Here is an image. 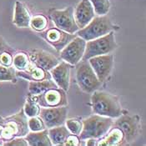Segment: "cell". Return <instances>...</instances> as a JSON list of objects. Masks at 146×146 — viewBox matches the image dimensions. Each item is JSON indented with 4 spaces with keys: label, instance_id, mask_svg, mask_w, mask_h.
I'll list each match as a JSON object with an SVG mask.
<instances>
[{
    "label": "cell",
    "instance_id": "1",
    "mask_svg": "<svg viewBox=\"0 0 146 146\" xmlns=\"http://www.w3.org/2000/svg\"><path fill=\"white\" fill-rule=\"evenodd\" d=\"M91 105L94 113L116 119L122 114V107L117 96L105 91L92 93Z\"/></svg>",
    "mask_w": 146,
    "mask_h": 146
},
{
    "label": "cell",
    "instance_id": "2",
    "mask_svg": "<svg viewBox=\"0 0 146 146\" xmlns=\"http://www.w3.org/2000/svg\"><path fill=\"white\" fill-rule=\"evenodd\" d=\"M0 125L3 127L1 137L5 142L16 137H24L30 131L28 126V117L23 109L9 117H0Z\"/></svg>",
    "mask_w": 146,
    "mask_h": 146
},
{
    "label": "cell",
    "instance_id": "3",
    "mask_svg": "<svg viewBox=\"0 0 146 146\" xmlns=\"http://www.w3.org/2000/svg\"><path fill=\"white\" fill-rule=\"evenodd\" d=\"M82 122L83 129L79 134V138L82 140H85L89 138L100 139L104 137L112 128L113 120L112 118L94 113Z\"/></svg>",
    "mask_w": 146,
    "mask_h": 146
},
{
    "label": "cell",
    "instance_id": "4",
    "mask_svg": "<svg viewBox=\"0 0 146 146\" xmlns=\"http://www.w3.org/2000/svg\"><path fill=\"white\" fill-rule=\"evenodd\" d=\"M114 26L107 15L95 16L84 28L79 29L75 34L85 41L92 40L113 31Z\"/></svg>",
    "mask_w": 146,
    "mask_h": 146
},
{
    "label": "cell",
    "instance_id": "5",
    "mask_svg": "<svg viewBox=\"0 0 146 146\" xmlns=\"http://www.w3.org/2000/svg\"><path fill=\"white\" fill-rule=\"evenodd\" d=\"M117 47L113 31L102 37L86 41L85 50L82 60H89L90 58L108 54Z\"/></svg>",
    "mask_w": 146,
    "mask_h": 146
},
{
    "label": "cell",
    "instance_id": "6",
    "mask_svg": "<svg viewBox=\"0 0 146 146\" xmlns=\"http://www.w3.org/2000/svg\"><path fill=\"white\" fill-rule=\"evenodd\" d=\"M76 66V79L80 90L92 94L102 86V82L96 76L89 60H81Z\"/></svg>",
    "mask_w": 146,
    "mask_h": 146
},
{
    "label": "cell",
    "instance_id": "7",
    "mask_svg": "<svg viewBox=\"0 0 146 146\" xmlns=\"http://www.w3.org/2000/svg\"><path fill=\"white\" fill-rule=\"evenodd\" d=\"M117 119L113 122V126L117 127L124 133L125 142L127 145L134 142L140 133L141 125L139 115L121 114Z\"/></svg>",
    "mask_w": 146,
    "mask_h": 146
},
{
    "label": "cell",
    "instance_id": "8",
    "mask_svg": "<svg viewBox=\"0 0 146 146\" xmlns=\"http://www.w3.org/2000/svg\"><path fill=\"white\" fill-rule=\"evenodd\" d=\"M74 9L73 7H68L62 10L53 9L50 11V18L57 29L71 34H74L79 30V28L74 19Z\"/></svg>",
    "mask_w": 146,
    "mask_h": 146
},
{
    "label": "cell",
    "instance_id": "9",
    "mask_svg": "<svg viewBox=\"0 0 146 146\" xmlns=\"http://www.w3.org/2000/svg\"><path fill=\"white\" fill-rule=\"evenodd\" d=\"M40 107L52 108L68 105L66 91L60 88H54L46 90L41 94L30 96Z\"/></svg>",
    "mask_w": 146,
    "mask_h": 146
},
{
    "label": "cell",
    "instance_id": "10",
    "mask_svg": "<svg viewBox=\"0 0 146 146\" xmlns=\"http://www.w3.org/2000/svg\"><path fill=\"white\" fill-rule=\"evenodd\" d=\"M85 45L86 41L76 36L60 51L61 58L71 65L77 64L83 58Z\"/></svg>",
    "mask_w": 146,
    "mask_h": 146
},
{
    "label": "cell",
    "instance_id": "11",
    "mask_svg": "<svg viewBox=\"0 0 146 146\" xmlns=\"http://www.w3.org/2000/svg\"><path fill=\"white\" fill-rule=\"evenodd\" d=\"M68 109L67 105L52 107V108H42L38 113V116L42 119L46 129H50L59 125L64 124L67 119Z\"/></svg>",
    "mask_w": 146,
    "mask_h": 146
},
{
    "label": "cell",
    "instance_id": "12",
    "mask_svg": "<svg viewBox=\"0 0 146 146\" xmlns=\"http://www.w3.org/2000/svg\"><path fill=\"white\" fill-rule=\"evenodd\" d=\"M90 64L96 76L102 83L109 78L113 66V56L110 54L93 57L89 59Z\"/></svg>",
    "mask_w": 146,
    "mask_h": 146
},
{
    "label": "cell",
    "instance_id": "13",
    "mask_svg": "<svg viewBox=\"0 0 146 146\" xmlns=\"http://www.w3.org/2000/svg\"><path fill=\"white\" fill-rule=\"evenodd\" d=\"M41 36L57 51H61L77 35L68 34L57 28H51L44 32Z\"/></svg>",
    "mask_w": 146,
    "mask_h": 146
},
{
    "label": "cell",
    "instance_id": "14",
    "mask_svg": "<svg viewBox=\"0 0 146 146\" xmlns=\"http://www.w3.org/2000/svg\"><path fill=\"white\" fill-rule=\"evenodd\" d=\"M71 68V64L65 61H62L59 62L51 70H49L50 75L57 86L64 91H68L69 89Z\"/></svg>",
    "mask_w": 146,
    "mask_h": 146
},
{
    "label": "cell",
    "instance_id": "15",
    "mask_svg": "<svg viewBox=\"0 0 146 146\" xmlns=\"http://www.w3.org/2000/svg\"><path fill=\"white\" fill-rule=\"evenodd\" d=\"M29 58L32 64L46 71L51 70L60 62L54 54L43 49L31 50Z\"/></svg>",
    "mask_w": 146,
    "mask_h": 146
},
{
    "label": "cell",
    "instance_id": "16",
    "mask_svg": "<svg viewBox=\"0 0 146 146\" xmlns=\"http://www.w3.org/2000/svg\"><path fill=\"white\" fill-rule=\"evenodd\" d=\"M74 19L78 27L84 28L95 17V13L90 0H81L74 9Z\"/></svg>",
    "mask_w": 146,
    "mask_h": 146
},
{
    "label": "cell",
    "instance_id": "17",
    "mask_svg": "<svg viewBox=\"0 0 146 146\" xmlns=\"http://www.w3.org/2000/svg\"><path fill=\"white\" fill-rule=\"evenodd\" d=\"M16 75L18 77H20L29 81H40L44 79H52L50 73H48V71H46L41 68L38 67L32 63L26 70L16 71Z\"/></svg>",
    "mask_w": 146,
    "mask_h": 146
},
{
    "label": "cell",
    "instance_id": "18",
    "mask_svg": "<svg viewBox=\"0 0 146 146\" xmlns=\"http://www.w3.org/2000/svg\"><path fill=\"white\" fill-rule=\"evenodd\" d=\"M127 145L125 142L124 133L117 127L110 129L104 137L98 140V146H113Z\"/></svg>",
    "mask_w": 146,
    "mask_h": 146
},
{
    "label": "cell",
    "instance_id": "19",
    "mask_svg": "<svg viewBox=\"0 0 146 146\" xmlns=\"http://www.w3.org/2000/svg\"><path fill=\"white\" fill-rule=\"evenodd\" d=\"M31 19V14L26 6L20 1L15 3L13 23L18 28H29Z\"/></svg>",
    "mask_w": 146,
    "mask_h": 146
},
{
    "label": "cell",
    "instance_id": "20",
    "mask_svg": "<svg viewBox=\"0 0 146 146\" xmlns=\"http://www.w3.org/2000/svg\"><path fill=\"white\" fill-rule=\"evenodd\" d=\"M29 145L30 146H51L52 142L48 137V129L41 131H29L24 136Z\"/></svg>",
    "mask_w": 146,
    "mask_h": 146
},
{
    "label": "cell",
    "instance_id": "21",
    "mask_svg": "<svg viewBox=\"0 0 146 146\" xmlns=\"http://www.w3.org/2000/svg\"><path fill=\"white\" fill-rule=\"evenodd\" d=\"M48 133L53 145H64L68 136L70 135V132L64 124L48 129Z\"/></svg>",
    "mask_w": 146,
    "mask_h": 146
},
{
    "label": "cell",
    "instance_id": "22",
    "mask_svg": "<svg viewBox=\"0 0 146 146\" xmlns=\"http://www.w3.org/2000/svg\"><path fill=\"white\" fill-rule=\"evenodd\" d=\"M58 88L53 79H47L40 81H29V92L30 96H35L43 94L49 89Z\"/></svg>",
    "mask_w": 146,
    "mask_h": 146
},
{
    "label": "cell",
    "instance_id": "23",
    "mask_svg": "<svg viewBox=\"0 0 146 146\" xmlns=\"http://www.w3.org/2000/svg\"><path fill=\"white\" fill-rule=\"evenodd\" d=\"M31 64L29 55L24 52H19L13 57V64L19 71L26 70Z\"/></svg>",
    "mask_w": 146,
    "mask_h": 146
},
{
    "label": "cell",
    "instance_id": "24",
    "mask_svg": "<svg viewBox=\"0 0 146 146\" xmlns=\"http://www.w3.org/2000/svg\"><path fill=\"white\" fill-rule=\"evenodd\" d=\"M96 15H106L110 9V0H90Z\"/></svg>",
    "mask_w": 146,
    "mask_h": 146
},
{
    "label": "cell",
    "instance_id": "25",
    "mask_svg": "<svg viewBox=\"0 0 146 146\" xmlns=\"http://www.w3.org/2000/svg\"><path fill=\"white\" fill-rule=\"evenodd\" d=\"M48 23V21L44 15L38 14L31 18L29 26L38 32H42L47 29Z\"/></svg>",
    "mask_w": 146,
    "mask_h": 146
},
{
    "label": "cell",
    "instance_id": "26",
    "mask_svg": "<svg viewBox=\"0 0 146 146\" xmlns=\"http://www.w3.org/2000/svg\"><path fill=\"white\" fill-rule=\"evenodd\" d=\"M40 111V106L33 100V99L29 96L23 107V112L26 114L28 118L34 117V116H38Z\"/></svg>",
    "mask_w": 146,
    "mask_h": 146
},
{
    "label": "cell",
    "instance_id": "27",
    "mask_svg": "<svg viewBox=\"0 0 146 146\" xmlns=\"http://www.w3.org/2000/svg\"><path fill=\"white\" fill-rule=\"evenodd\" d=\"M16 70L15 68L9 66H3L0 65V82L1 81H11L16 82Z\"/></svg>",
    "mask_w": 146,
    "mask_h": 146
},
{
    "label": "cell",
    "instance_id": "28",
    "mask_svg": "<svg viewBox=\"0 0 146 146\" xmlns=\"http://www.w3.org/2000/svg\"><path fill=\"white\" fill-rule=\"evenodd\" d=\"M65 126L67 127L70 134L75 135H79L83 129V122L78 119H66Z\"/></svg>",
    "mask_w": 146,
    "mask_h": 146
},
{
    "label": "cell",
    "instance_id": "29",
    "mask_svg": "<svg viewBox=\"0 0 146 146\" xmlns=\"http://www.w3.org/2000/svg\"><path fill=\"white\" fill-rule=\"evenodd\" d=\"M28 126L30 131H41L46 129L42 119L38 115L30 117L28 119Z\"/></svg>",
    "mask_w": 146,
    "mask_h": 146
},
{
    "label": "cell",
    "instance_id": "30",
    "mask_svg": "<svg viewBox=\"0 0 146 146\" xmlns=\"http://www.w3.org/2000/svg\"><path fill=\"white\" fill-rule=\"evenodd\" d=\"M13 55L12 53L4 51L0 54V65L9 67L13 64Z\"/></svg>",
    "mask_w": 146,
    "mask_h": 146
},
{
    "label": "cell",
    "instance_id": "31",
    "mask_svg": "<svg viewBox=\"0 0 146 146\" xmlns=\"http://www.w3.org/2000/svg\"><path fill=\"white\" fill-rule=\"evenodd\" d=\"M6 146H28L29 144L24 137H16L13 139L7 141L6 143L3 144Z\"/></svg>",
    "mask_w": 146,
    "mask_h": 146
},
{
    "label": "cell",
    "instance_id": "32",
    "mask_svg": "<svg viewBox=\"0 0 146 146\" xmlns=\"http://www.w3.org/2000/svg\"><path fill=\"white\" fill-rule=\"evenodd\" d=\"M64 145L66 146H79L80 145V139L78 135H70L68 136L67 139L64 143Z\"/></svg>",
    "mask_w": 146,
    "mask_h": 146
},
{
    "label": "cell",
    "instance_id": "33",
    "mask_svg": "<svg viewBox=\"0 0 146 146\" xmlns=\"http://www.w3.org/2000/svg\"><path fill=\"white\" fill-rule=\"evenodd\" d=\"M4 51H8V52L12 53L13 49L9 47V45L6 43V41L3 38V37L0 36V54Z\"/></svg>",
    "mask_w": 146,
    "mask_h": 146
},
{
    "label": "cell",
    "instance_id": "34",
    "mask_svg": "<svg viewBox=\"0 0 146 146\" xmlns=\"http://www.w3.org/2000/svg\"><path fill=\"white\" fill-rule=\"evenodd\" d=\"M85 140H87V142H86V145L96 146L97 145H98V140H99V139H94V138H89V139H85Z\"/></svg>",
    "mask_w": 146,
    "mask_h": 146
},
{
    "label": "cell",
    "instance_id": "35",
    "mask_svg": "<svg viewBox=\"0 0 146 146\" xmlns=\"http://www.w3.org/2000/svg\"><path fill=\"white\" fill-rule=\"evenodd\" d=\"M2 129H3V127L0 125V145H3V139H2V137H1V134H2Z\"/></svg>",
    "mask_w": 146,
    "mask_h": 146
}]
</instances>
